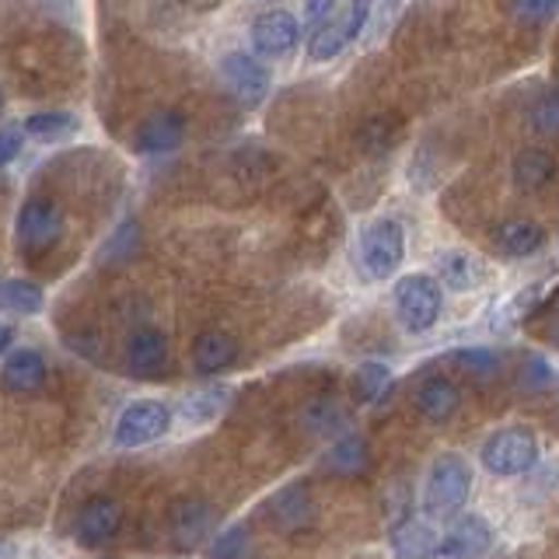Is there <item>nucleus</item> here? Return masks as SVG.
<instances>
[{"mask_svg":"<svg viewBox=\"0 0 559 559\" xmlns=\"http://www.w3.org/2000/svg\"><path fill=\"white\" fill-rule=\"evenodd\" d=\"M472 493V468L462 454H437L424 483V511L430 518H454Z\"/></svg>","mask_w":559,"mask_h":559,"instance_id":"obj_1","label":"nucleus"},{"mask_svg":"<svg viewBox=\"0 0 559 559\" xmlns=\"http://www.w3.org/2000/svg\"><path fill=\"white\" fill-rule=\"evenodd\" d=\"M441 308H444V290L437 284L433 276L427 273H409L402 276L395 284V311H399V322L413 336H424L437 325L441 319Z\"/></svg>","mask_w":559,"mask_h":559,"instance_id":"obj_2","label":"nucleus"},{"mask_svg":"<svg viewBox=\"0 0 559 559\" xmlns=\"http://www.w3.org/2000/svg\"><path fill=\"white\" fill-rule=\"evenodd\" d=\"M479 459L483 468L493 472V476H521L538 462V437L528 427H503L486 437Z\"/></svg>","mask_w":559,"mask_h":559,"instance_id":"obj_3","label":"nucleus"},{"mask_svg":"<svg viewBox=\"0 0 559 559\" xmlns=\"http://www.w3.org/2000/svg\"><path fill=\"white\" fill-rule=\"evenodd\" d=\"M402 255H406V235H402V224L392 217L371 221L360 235V270L371 280H389L402 266Z\"/></svg>","mask_w":559,"mask_h":559,"instance_id":"obj_4","label":"nucleus"},{"mask_svg":"<svg viewBox=\"0 0 559 559\" xmlns=\"http://www.w3.org/2000/svg\"><path fill=\"white\" fill-rule=\"evenodd\" d=\"M171 427V409L162 402H130L116 419V444L119 448H144L165 437Z\"/></svg>","mask_w":559,"mask_h":559,"instance_id":"obj_5","label":"nucleus"},{"mask_svg":"<svg viewBox=\"0 0 559 559\" xmlns=\"http://www.w3.org/2000/svg\"><path fill=\"white\" fill-rule=\"evenodd\" d=\"M60 235H63V210L52 200L35 197L22 206V214H17V245L25 252H46L60 241Z\"/></svg>","mask_w":559,"mask_h":559,"instance_id":"obj_6","label":"nucleus"},{"mask_svg":"<svg viewBox=\"0 0 559 559\" xmlns=\"http://www.w3.org/2000/svg\"><path fill=\"white\" fill-rule=\"evenodd\" d=\"M493 546V532L479 514H465L437 538L430 559H483L486 549Z\"/></svg>","mask_w":559,"mask_h":559,"instance_id":"obj_7","label":"nucleus"},{"mask_svg":"<svg viewBox=\"0 0 559 559\" xmlns=\"http://www.w3.org/2000/svg\"><path fill=\"white\" fill-rule=\"evenodd\" d=\"M297 39H301V25L290 11H262L252 22V46L259 57L284 60L297 49Z\"/></svg>","mask_w":559,"mask_h":559,"instance_id":"obj_8","label":"nucleus"},{"mask_svg":"<svg viewBox=\"0 0 559 559\" xmlns=\"http://www.w3.org/2000/svg\"><path fill=\"white\" fill-rule=\"evenodd\" d=\"M122 528V507L119 500L112 497H92L78 514V524H74V535L81 546L87 549H98L105 542H112Z\"/></svg>","mask_w":559,"mask_h":559,"instance_id":"obj_9","label":"nucleus"},{"mask_svg":"<svg viewBox=\"0 0 559 559\" xmlns=\"http://www.w3.org/2000/svg\"><path fill=\"white\" fill-rule=\"evenodd\" d=\"M221 74L227 81V87L241 98V102H262L270 92V74L266 67H262L255 57H249V52H227V57L221 60Z\"/></svg>","mask_w":559,"mask_h":559,"instance_id":"obj_10","label":"nucleus"},{"mask_svg":"<svg viewBox=\"0 0 559 559\" xmlns=\"http://www.w3.org/2000/svg\"><path fill=\"white\" fill-rule=\"evenodd\" d=\"M186 140V119L179 112H154L140 122L136 130V151L144 154H171Z\"/></svg>","mask_w":559,"mask_h":559,"instance_id":"obj_11","label":"nucleus"},{"mask_svg":"<svg viewBox=\"0 0 559 559\" xmlns=\"http://www.w3.org/2000/svg\"><path fill=\"white\" fill-rule=\"evenodd\" d=\"M0 378H4V389L14 392V395H28L35 389H43L46 381V360L39 349H14V354L4 360V367H0Z\"/></svg>","mask_w":559,"mask_h":559,"instance_id":"obj_12","label":"nucleus"},{"mask_svg":"<svg viewBox=\"0 0 559 559\" xmlns=\"http://www.w3.org/2000/svg\"><path fill=\"white\" fill-rule=\"evenodd\" d=\"M168 364V340L157 329H136L127 343V367L140 378L165 371Z\"/></svg>","mask_w":559,"mask_h":559,"instance_id":"obj_13","label":"nucleus"},{"mask_svg":"<svg viewBox=\"0 0 559 559\" xmlns=\"http://www.w3.org/2000/svg\"><path fill=\"white\" fill-rule=\"evenodd\" d=\"M459 406H462V392H459V384H454V381L427 378L424 384H419L416 409L424 413V419H430V424H448V419L459 413Z\"/></svg>","mask_w":559,"mask_h":559,"instance_id":"obj_14","label":"nucleus"},{"mask_svg":"<svg viewBox=\"0 0 559 559\" xmlns=\"http://www.w3.org/2000/svg\"><path fill=\"white\" fill-rule=\"evenodd\" d=\"M483 280V262L465 249H448L437 255V284L451 290H476Z\"/></svg>","mask_w":559,"mask_h":559,"instance_id":"obj_15","label":"nucleus"},{"mask_svg":"<svg viewBox=\"0 0 559 559\" xmlns=\"http://www.w3.org/2000/svg\"><path fill=\"white\" fill-rule=\"evenodd\" d=\"M511 175L521 192H542L556 179V157L546 147H524L514 154Z\"/></svg>","mask_w":559,"mask_h":559,"instance_id":"obj_16","label":"nucleus"},{"mask_svg":"<svg viewBox=\"0 0 559 559\" xmlns=\"http://www.w3.org/2000/svg\"><path fill=\"white\" fill-rule=\"evenodd\" d=\"M238 360V343L227 332L210 329L203 336L192 343V364H197L200 374H221Z\"/></svg>","mask_w":559,"mask_h":559,"instance_id":"obj_17","label":"nucleus"},{"mask_svg":"<svg viewBox=\"0 0 559 559\" xmlns=\"http://www.w3.org/2000/svg\"><path fill=\"white\" fill-rule=\"evenodd\" d=\"M210 528H214V511H210L203 500L175 503V511H171V535H175V542H179L182 549L203 542L210 535Z\"/></svg>","mask_w":559,"mask_h":559,"instance_id":"obj_18","label":"nucleus"},{"mask_svg":"<svg viewBox=\"0 0 559 559\" xmlns=\"http://www.w3.org/2000/svg\"><path fill=\"white\" fill-rule=\"evenodd\" d=\"M493 241L503 255L524 259V255H535L542 245H546V231H542V224L535 221H507L493 231Z\"/></svg>","mask_w":559,"mask_h":559,"instance_id":"obj_19","label":"nucleus"},{"mask_svg":"<svg viewBox=\"0 0 559 559\" xmlns=\"http://www.w3.org/2000/svg\"><path fill=\"white\" fill-rule=\"evenodd\" d=\"M231 406V389L227 384H214V389H200L182 399V419L192 427H203V424H214V419Z\"/></svg>","mask_w":559,"mask_h":559,"instance_id":"obj_20","label":"nucleus"},{"mask_svg":"<svg viewBox=\"0 0 559 559\" xmlns=\"http://www.w3.org/2000/svg\"><path fill=\"white\" fill-rule=\"evenodd\" d=\"M433 546H437V538L427 521L406 518L392 528V549L399 559H427L433 552Z\"/></svg>","mask_w":559,"mask_h":559,"instance_id":"obj_21","label":"nucleus"},{"mask_svg":"<svg viewBox=\"0 0 559 559\" xmlns=\"http://www.w3.org/2000/svg\"><path fill=\"white\" fill-rule=\"evenodd\" d=\"M311 511H314V503L308 497V489L297 483V486H287V489H280L276 500H273V514L280 521V528H305V524L311 521Z\"/></svg>","mask_w":559,"mask_h":559,"instance_id":"obj_22","label":"nucleus"},{"mask_svg":"<svg viewBox=\"0 0 559 559\" xmlns=\"http://www.w3.org/2000/svg\"><path fill=\"white\" fill-rule=\"evenodd\" d=\"M325 468L336 472V476H357V472L367 468V444L357 433L340 437V441L332 444V451L325 454Z\"/></svg>","mask_w":559,"mask_h":559,"instance_id":"obj_23","label":"nucleus"},{"mask_svg":"<svg viewBox=\"0 0 559 559\" xmlns=\"http://www.w3.org/2000/svg\"><path fill=\"white\" fill-rule=\"evenodd\" d=\"M349 43H354V39H349L346 22H343V17H332V22H325V25L314 28L311 43H308V57H311L314 63L336 60Z\"/></svg>","mask_w":559,"mask_h":559,"instance_id":"obj_24","label":"nucleus"},{"mask_svg":"<svg viewBox=\"0 0 559 559\" xmlns=\"http://www.w3.org/2000/svg\"><path fill=\"white\" fill-rule=\"evenodd\" d=\"M78 130V119L70 116V112H32L25 122H22V133L25 136H35V140H43V144H57V140L70 136Z\"/></svg>","mask_w":559,"mask_h":559,"instance_id":"obj_25","label":"nucleus"},{"mask_svg":"<svg viewBox=\"0 0 559 559\" xmlns=\"http://www.w3.org/2000/svg\"><path fill=\"white\" fill-rule=\"evenodd\" d=\"M0 308L14 314H35L43 308V290L32 280H0Z\"/></svg>","mask_w":559,"mask_h":559,"instance_id":"obj_26","label":"nucleus"},{"mask_svg":"<svg viewBox=\"0 0 559 559\" xmlns=\"http://www.w3.org/2000/svg\"><path fill=\"white\" fill-rule=\"evenodd\" d=\"M448 360L459 367V371H465L468 378H493L500 371V357L493 354V349L486 346H465V349H454V354H448Z\"/></svg>","mask_w":559,"mask_h":559,"instance_id":"obj_27","label":"nucleus"},{"mask_svg":"<svg viewBox=\"0 0 559 559\" xmlns=\"http://www.w3.org/2000/svg\"><path fill=\"white\" fill-rule=\"evenodd\" d=\"M389 384H392V371L378 360H367L354 371V395L360 402H378L384 392H389Z\"/></svg>","mask_w":559,"mask_h":559,"instance_id":"obj_28","label":"nucleus"},{"mask_svg":"<svg viewBox=\"0 0 559 559\" xmlns=\"http://www.w3.org/2000/svg\"><path fill=\"white\" fill-rule=\"evenodd\" d=\"M507 8L524 25H546L559 11V0H507Z\"/></svg>","mask_w":559,"mask_h":559,"instance_id":"obj_29","label":"nucleus"},{"mask_svg":"<svg viewBox=\"0 0 559 559\" xmlns=\"http://www.w3.org/2000/svg\"><path fill=\"white\" fill-rule=\"evenodd\" d=\"M402 0H371L367 8V28H364V39H378V35L389 32V25L395 22Z\"/></svg>","mask_w":559,"mask_h":559,"instance_id":"obj_30","label":"nucleus"},{"mask_svg":"<svg viewBox=\"0 0 559 559\" xmlns=\"http://www.w3.org/2000/svg\"><path fill=\"white\" fill-rule=\"evenodd\" d=\"M532 122L538 133H549V136H559V92H549L535 102L532 109Z\"/></svg>","mask_w":559,"mask_h":559,"instance_id":"obj_31","label":"nucleus"},{"mask_svg":"<svg viewBox=\"0 0 559 559\" xmlns=\"http://www.w3.org/2000/svg\"><path fill=\"white\" fill-rule=\"evenodd\" d=\"M136 241H140L136 224H133V221H127V224H122L119 231L109 238V245H105V249H102V259H109V262L130 259V255H133V249H136Z\"/></svg>","mask_w":559,"mask_h":559,"instance_id":"obj_32","label":"nucleus"},{"mask_svg":"<svg viewBox=\"0 0 559 559\" xmlns=\"http://www.w3.org/2000/svg\"><path fill=\"white\" fill-rule=\"evenodd\" d=\"M308 430L314 433H329V430H343L346 424V413L340 406H332V402H319L314 409H308Z\"/></svg>","mask_w":559,"mask_h":559,"instance_id":"obj_33","label":"nucleus"},{"mask_svg":"<svg viewBox=\"0 0 559 559\" xmlns=\"http://www.w3.org/2000/svg\"><path fill=\"white\" fill-rule=\"evenodd\" d=\"M249 535H245L241 528H227L224 535H217V542H214V559H241L245 556V542Z\"/></svg>","mask_w":559,"mask_h":559,"instance_id":"obj_34","label":"nucleus"},{"mask_svg":"<svg viewBox=\"0 0 559 559\" xmlns=\"http://www.w3.org/2000/svg\"><path fill=\"white\" fill-rule=\"evenodd\" d=\"M22 154V130H0V168H8Z\"/></svg>","mask_w":559,"mask_h":559,"instance_id":"obj_35","label":"nucleus"},{"mask_svg":"<svg viewBox=\"0 0 559 559\" xmlns=\"http://www.w3.org/2000/svg\"><path fill=\"white\" fill-rule=\"evenodd\" d=\"M549 364L546 360H528V364H524V384H528V389H532V384H535V389H542V384H549Z\"/></svg>","mask_w":559,"mask_h":559,"instance_id":"obj_36","label":"nucleus"},{"mask_svg":"<svg viewBox=\"0 0 559 559\" xmlns=\"http://www.w3.org/2000/svg\"><path fill=\"white\" fill-rule=\"evenodd\" d=\"M542 336H546L552 346H559V305L546 314V322H542Z\"/></svg>","mask_w":559,"mask_h":559,"instance_id":"obj_37","label":"nucleus"},{"mask_svg":"<svg viewBox=\"0 0 559 559\" xmlns=\"http://www.w3.org/2000/svg\"><path fill=\"white\" fill-rule=\"evenodd\" d=\"M332 8H336V0H305V14L311 17V22H319V17H325Z\"/></svg>","mask_w":559,"mask_h":559,"instance_id":"obj_38","label":"nucleus"},{"mask_svg":"<svg viewBox=\"0 0 559 559\" xmlns=\"http://www.w3.org/2000/svg\"><path fill=\"white\" fill-rule=\"evenodd\" d=\"M14 340V332H11V325H0V349H8V343Z\"/></svg>","mask_w":559,"mask_h":559,"instance_id":"obj_39","label":"nucleus"},{"mask_svg":"<svg viewBox=\"0 0 559 559\" xmlns=\"http://www.w3.org/2000/svg\"><path fill=\"white\" fill-rule=\"evenodd\" d=\"M0 559H11V546H4V542H0Z\"/></svg>","mask_w":559,"mask_h":559,"instance_id":"obj_40","label":"nucleus"},{"mask_svg":"<svg viewBox=\"0 0 559 559\" xmlns=\"http://www.w3.org/2000/svg\"><path fill=\"white\" fill-rule=\"evenodd\" d=\"M0 105H4V98H0Z\"/></svg>","mask_w":559,"mask_h":559,"instance_id":"obj_41","label":"nucleus"}]
</instances>
